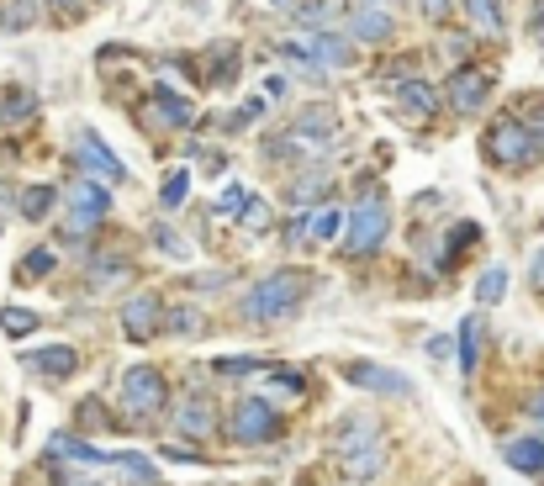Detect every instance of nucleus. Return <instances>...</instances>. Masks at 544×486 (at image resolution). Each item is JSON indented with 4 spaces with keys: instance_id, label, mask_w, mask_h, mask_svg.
<instances>
[{
    "instance_id": "2f4dec72",
    "label": "nucleus",
    "mask_w": 544,
    "mask_h": 486,
    "mask_svg": "<svg viewBox=\"0 0 544 486\" xmlns=\"http://www.w3.org/2000/svg\"><path fill=\"white\" fill-rule=\"evenodd\" d=\"M529 111H523V127H529V138H534V148L544 154V96H534V101H523Z\"/></svg>"
},
{
    "instance_id": "f3484780",
    "label": "nucleus",
    "mask_w": 544,
    "mask_h": 486,
    "mask_svg": "<svg viewBox=\"0 0 544 486\" xmlns=\"http://www.w3.org/2000/svg\"><path fill=\"white\" fill-rule=\"evenodd\" d=\"M339 16H344L339 0H312V6L296 11V27H307V32H333V27H339Z\"/></svg>"
},
{
    "instance_id": "6e6552de",
    "label": "nucleus",
    "mask_w": 544,
    "mask_h": 486,
    "mask_svg": "<svg viewBox=\"0 0 544 486\" xmlns=\"http://www.w3.org/2000/svg\"><path fill=\"white\" fill-rule=\"evenodd\" d=\"M486 96H492V80H486L481 69H455L449 74V85H444V101L455 111H481Z\"/></svg>"
},
{
    "instance_id": "423d86ee",
    "label": "nucleus",
    "mask_w": 544,
    "mask_h": 486,
    "mask_svg": "<svg viewBox=\"0 0 544 486\" xmlns=\"http://www.w3.org/2000/svg\"><path fill=\"white\" fill-rule=\"evenodd\" d=\"M106 207H111V191L101 180H74V191H69V222H64V233L69 238H85L96 222L106 217Z\"/></svg>"
},
{
    "instance_id": "c756f323",
    "label": "nucleus",
    "mask_w": 544,
    "mask_h": 486,
    "mask_svg": "<svg viewBox=\"0 0 544 486\" xmlns=\"http://www.w3.org/2000/svg\"><path fill=\"white\" fill-rule=\"evenodd\" d=\"M502 296H508V270L497 265V270H486V275L476 280V302L492 307V302H502Z\"/></svg>"
},
{
    "instance_id": "7c9ffc66",
    "label": "nucleus",
    "mask_w": 544,
    "mask_h": 486,
    "mask_svg": "<svg viewBox=\"0 0 544 486\" xmlns=\"http://www.w3.org/2000/svg\"><path fill=\"white\" fill-rule=\"evenodd\" d=\"M0 328H6L11 339H22V333H32V328H37V317H32L27 307H6V312H0Z\"/></svg>"
},
{
    "instance_id": "a18cd8bd",
    "label": "nucleus",
    "mask_w": 544,
    "mask_h": 486,
    "mask_svg": "<svg viewBox=\"0 0 544 486\" xmlns=\"http://www.w3.org/2000/svg\"><path fill=\"white\" fill-rule=\"evenodd\" d=\"M53 6H59V11H74V6H80V0H53Z\"/></svg>"
},
{
    "instance_id": "a211bd4d",
    "label": "nucleus",
    "mask_w": 544,
    "mask_h": 486,
    "mask_svg": "<svg viewBox=\"0 0 544 486\" xmlns=\"http://www.w3.org/2000/svg\"><path fill=\"white\" fill-rule=\"evenodd\" d=\"M481 339H486V323L481 317H465L460 323V370L465 376H476V365H481Z\"/></svg>"
},
{
    "instance_id": "20e7f679",
    "label": "nucleus",
    "mask_w": 544,
    "mask_h": 486,
    "mask_svg": "<svg viewBox=\"0 0 544 486\" xmlns=\"http://www.w3.org/2000/svg\"><path fill=\"white\" fill-rule=\"evenodd\" d=\"M391 228V207H386V196H365L360 207H354V217L344 222V254L349 259H365L381 249V238Z\"/></svg>"
},
{
    "instance_id": "2eb2a0df",
    "label": "nucleus",
    "mask_w": 544,
    "mask_h": 486,
    "mask_svg": "<svg viewBox=\"0 0 544 486\" xmlns=\"http://www.w3.org/2000/svg\"><path fill=\"white\" fill-rule=\"evenodd\" d=\"M291 53H307V59H317V64H328V69H344L349 59H354V48L344 43V37H333V32H323L312 48H302V43H291Z\"/></svg>"
},
{
    "instance_id": "79ce46f5",
    "label": "nucleus",
    "mask_w": 544,
    "mask_h": 486,
    "mask_svg": "<svg viewBox=\"0 0 544 486\" xmlns=\"http://www.w3.org/2000/svg\"><path fill=\"white\" fill-rule=\"evenodd\" d=\"M175 333H196V312H191V307L175 312Z\"/></svg>"
},
{
    "instance_id": "5701e85b",
    "label": "nucleus",
    "mask_w": 544,
    "mask_h": 486,
    "mask_svg": "<svg viewBox=\"0 0 544 486\" xmlns=\"http://www.w3.org/2000/svg\"><path fill=\"white\" fill-rule=\"evenodd\" d=\"M465 16H471V27L481 37H497L502 32V6H497V0H465Z\"/></svg>"
},
{
    "instance_id": "49530a36",
    "label": "nucleus",
    "mask_w": 544,
    "mask_h": 486,
    "mask_svg": "<svg viewBox=\"0 0 544 486\" xmlns=\"http://www.w3.org/2000/svg\"><path fill=\"white\" fill-rule=\"evenodd\" d=\"M275 6H296V0H275Z\"/></svg>"
},
{
    "instance_id": "c03bdc74",
    "label": "nucleus",
    "mask_w": 544,
    "mask_h": 486,
    "mask_svg": "<svg viewBox=\"0 0 544 486\" xmlns=\"http://www.w3.org/2000/svg\"><path fill=\"white\" fill-rule=\"evenodd\" d=\"M529 280H534V286H544V249L534 254V275H529Z\"/></svg>"
},
{
    "instance_id": "f03ea898",
    "label": "nucleus",
    "mask_w": 544,
    "mask_h": 486,
    "mask_svg": "<svg viewBox=\"0 0 544 486\" xmlns=\"http://www.w3.org/2000/svg\"><path fill=\"white\" fill-rule=\"evenodd\" d=\"M328 143H333V117H328V106H317V111H302L286 133L270 138V154L275 159H317Z\"/></svg>"
},
{
    "instance_id": "ddd939ff",
    "label": "nucleus",
    "mask_w": 544,
    "mask_h": 486,
    "mask_svg": "<svg viewBox=\"0 0 544 486\" xmlns=\"http://www.w3.org/2000/svg\"><path fill=\"white\" fill-rule=\"evenodd\" d=\"M74 365H80V354H74V349H64V344L27 354V370H37V376H48V381H64V376H74Z\"/></svg>"
},
{
    "instance_id": "6ab92c4d",
    "label": "nucleus",
    "mask_w": 544,
    "mask_h": 486,
    "mask_svg": "<svg viewBox=\"0 0 544 486\" xmlns=\"http://www.w3.org/2000/svg\"><path fill=\"white\" fill-rule=\"evenodd\" d=\"M154 111H159V122L164 127H191V101L180 96V90H154Z\"/></svg>"
},
{
    "instance_id": "58836bf2",
    "label": "nucleus",
    "mask_w": 544,
    "mask_h": 486,
    "mask_svg": "<svg viewBox=\"0 0 544 486\" xmlns=\"http://www.w3.org/2000/svg\"><path fill=\"white\" fill-rule=\"evenodd\" d=\"M259 117H265V101H243V111H233L228 127H249V122H259Z\"/></svg>"
},
{
    "instance_id": "dca6fc26",
    "label": "nucleus",
    "mask_w": 544,
    "mask_h": 486,
    "mask_svg": "<svg viewBox=\"0 0 544 486\" xmlns=\"http://www.w3.org/2000/svg\"><path fill=\"white\" fill-rule=\"evenodd\" d=\"M502 455H508L513 471H523V476H544V439H513Z\"/></svg>"
},
{
    "instance_id": "a878e982",
    "label": "nucleus",
    "mask_w": 544,
    "mask_h": 486,
    "mask_svg": "<svg viewBox=\"0 0 544 486\" xmlns=\"http://www.w3.org/2000/svg\"><path fill=\"white\" fill-rule=\"evenodd\" d=\"M48 455H59V460H85V465H101V460H106L101 450H90V444H80V439H69V434H53V444H48Z\"/></svg>"
},
{
    "instance_id": "f8f14e48",
    "label": "nucleus",
    "mask_w": 544,
    "mask_h": 486,
    "mask_svg": "<svg viewBox=\"0 0 544 486\" xmlns=\"http://www.w3.org/2000/svg\"><path fill=\"white\" fill-rule=\"evenodd\" d=\"M349 32L360 37V43H386L391 37V11L386 6H354L349 11Z\"/></svg>"
},
{
    "instance_id": "bb28decb",
    "label": "nucleus",
    "mask_w": 544,
    "mask_h": 486,
    "mask_svg": "<svg viewBox=\"0 0 544 486\" xmlns=\"http://www.w3.org/2000/svg\"><path fill=\"white\" fill-rule=\"evenodd\" d=\"M111 465H117V471H122L127 481H138V486H164V481H159V471H154V465H148L143 455H111Z\"/></svg>"
},
{
    "instance_id": "37998d69",
    "label": "nucleus",
    "mask_w": 544,
    "mask_h": 486,
    "mask_svg": "<svg viewBox=\"0 0 544 486\" xmlns=\"http://www.w3.org/2000/svg\"><path fill=\"white\" fill-rule=\"evenodd\" d=\"M529 418L539 423V434H544V391H534V397H529Z\"/></svg>"
},
{
    "instance_id": "473e14b6",
    "label": "nucleus",
    "mask_w": 544,
    "mask_h": 486,
    "mask_svg": "<svg viewBox=\"0 0 544 486\" xmlns=\"http://www.w3.org/2000/svg\"><path fill=\"white\" fill-rule=\"evenodd\" d=\"M111 280H127V259H101V265L90 270V286H96V291H106Z\"/></svg>"
},
{
    "instance_id": "9d476101",
    "label": "nucleus",
    "mask_w": 544,
    "mask_h": 486,
    "mask_svg": "<svg viewBox=\"0 0 544 486\" xmlns=\"http://www.w3.org/2000/svg\"><path fill=\"white\" fill-rule=\"evenodd\" d=\"M159 323H164V307H159V296H148V291L122 307V333H127V339H138V344L154 339Z\"/></svg>"
},
{
    "instance_id": "4be33fe9",
    "label": "nucleus",
    "mask_w": 544,
    "mask_h": 486,
    "mask_svg": "<svg viewBox=\"0 0 544 486\" xmlns=\"http://www.w3.org/2000/svg\"><path fill=\"white\" fill-rule=\"evenodd\" d=\"M339 233H344V212H333V207L312 212V222L302 228V238H307V243H333Z\"/></svg>"
},
{
    "instance_id": "a19ab883",
    "label": "nucleus",
    "mask_w": 544,
    "mask_h": 486,
    "mask_svg": "<svg viewBox=\"0 0 544 486\" xmlns=\"http://www.w3.org/2000/svg\"><path fill=\"white\" fill-rule=\"evenodd\" d=\"M449 6H455V0H423V16L428 22H449Z\"/></svg>"
},
{
    "instance_id": "412c9836",
    "label": "nucleus",
    "mask_w": 544,
    "mask_h": 486,
    "mask_svg": "<svg viewBox=\"0 0 544 486\" xmlns=\"http://www.w3.org/2000/svg\"><path fill=\"white\" fill-rule=\"evenodd\" d=\"M397 106L407 111V117H428V111L439 106V96H434V90H428L423 80H407V85L397 90Z\"/></svg>"
},
{
    "instance_id": "aec40b11",
    "label": "nucleus",
    "mask_w": 544,
    "mask_h": 486,
    "mask_svg": "<svg viewBox=\"0 0 544 486\" xmlns=\"http://www.w3.org/2000/svg\"><path fill=\"white\" fill-rule=\"evenodd\" d=\"M339 455H344V471H349L354 481H365V476L381 471V450H375V439L354 444V450H339Z\"/></svg>"
},
{
    "instance_id": "72a5a7b5",
    "label": "nucleus",
    "mask_w": 544,
    "mask_h": 486,
    "mask_svg": "<svg viewBox=\"0 0 544 486\" xmlns=\"http://www.w3.org/2000/svg\"><path fill=\"white\" fill-rule=\"evenodd\" d=\"M238 222H243V228H254V233H265L270 228V207L259 196H249V201H243V212H238Z\"/></svg>"
},
{
    "instance_id": "9b49d317",
    "label": "nucleus",
    "mask_w": 544,
    "mask_h": 486,
    "mask_svg": "<svg viewBox=\"0 0 544 486\" xmlns=\"http://www.w3.org/2000/svg\"><path fill=\"white\" fill-rule=\"evenodd\" d=\"M344 376L360 386V391H381V397H407L412 391V381L407 376H397V370H386V365H344Z\"/></svg>"
},
{
    "instance_id": "7ed1b4c3",
    "label": "nucleus",
    "mask_w": 544,
    "mask_h": 486,
    "mask_svg": "<svg viewBox=\"0 0 544 486\" xmlns=\"http://www.w3.org/2000/svg\"><path fill=\"white\" fill-rule=\"evenodd\" d=\"M122 407L133 423H154L164 407H170V386H164V376L154 365H133L122 376Z\"/></svg>"
},
{
    "instance_id": "e433bc0d",
    "label": "nucleus",
    "mask_w": 544,
    "mask_h": 486,
    "mask_svg": "<svg viewBox=\"0 0 544 486\" xmlns=\"http://www.w3.org/2000/svg\"><path fill=\"white\" fill-rule=\"evenodd\" d=\"M185 191H191V180H185V175L175 170L170 180H164V207H180V201H185Z\"/></svg>"
},
{
    "instance_id": "39448f33",
    "label": "nucleus",
    "mask_w": 544,
    "mask_h": 486,
    "mask_svg": "<svg viewBox=\"0 0 544 486\" xmlns=\"http://www.w3.org/2000/svg\"><path fill=\"white\" fill-rule=\"evenodd\" d=\"M486 154H492L497 164H508V170H523V164H529L539 148H534L529 127H523L518 117H502V122L486 127Z\"/></svg>"
},
{
    "instance_id": "4c0bfd02",
    "label": "nucleus",
    "mask_w": 544,
    "mask_h": 486,
    "mask_svg": "<svg viewBox=\"0 0 544 486\" xmlns=\"http://www.w3.org/2000/svg\"><path fill=\"white\" fill-rule=\"evenodd\" d=\"M154 243H159L164 254H175V259H185V254H191V249H185V243L175 238V228H154Z\"/></svg>"
},
{
    "instance_id": "393cba45",
    "label": "nucleus",
    "mask_w": 544,
    "mask_h": 486,
    "mask_svg": "<svg viewBox=\"0 0 544 486\" xmlns=\"http://www.w3.org/2000/svg\"><path fill=\"white\" fill-rule=\"evenodd\" d=\"M16 207H22V217H27V222H43V217L53 212V185H27Z\"/></svg>"
},
{
    "instance_id": "c85d7f7f",
    "label": "nucleus",
    "mask_w": 544,
    "mask_h": 486,
    "mask_svg": "<svg viewBox=\"0 0 544 486\" xmlns=\"http://www.w3.org/2000/svg\"><path fill=\"white\" fill-rule=\"evenodd\" d=\"M0 106H6V122H27L32 111H37V96H32V90H22V85H11L6 96H0Z\"/></svg>"
},
{
    "instance_id": "b1692460",
    "label": "nucleus",
    "mask_w": 544,
    "mask_h": 486,
    "mask_svg": "<svg viewBox=\"0 0 544 486\" xmlns=\"http://www.w3.org/2000/svg\"><path fill=\"white\" fill-rule=\"evenodd\" d=\"M323 191H333V180H328L323 170H312V175H302V180H296L286 196H291V207H312V201L323 196Z\"/></svg>"
},
{
    "instance_id": "1a4fd4ad",
    "label": "nucleus",
    "mask_w": 544,
    "mask_h": 486,
    "mask_svg": "<svg viewBox=\"0 0 544 486\" xmlns=\"http://www.w3.org/2000/svg\"><path fill=\"white\" fill-rule=\"evenodd\" d=\"M74 143H80V148H74V154H80V164H85V170H96L101 180H127V164L117 159V154H111V148L96 138V133H90V127H80V133H74Z\"/></svg>"
},
{
    "instance_id": "ea45409f",
    "label": "nucleus",
    "mask_w": 544,
    "mask_h": 486,
    "mask_svg": "<svg viewBox=\"0 0 544 486\" xmlns=\"http://www.w3.org/2000/svg\"><path fill=\"white\" fill-rule=\"evenodd\" d=\"M254 191H243V185H228V196H222V212H243V201H249Z\"/></svg>"
},
{
    "instance_id": "4468645a",
    "label": "nucleus",
    "mask_w": 544,
    "mask_h": 486,
    "mask_svg": "<svg viewBox=\"0 0 544 486\" xmlns=\"http://www.w3.org/2000/svg\"><path fill=\"white\" fill-rule=\"evenodd\" d=\"M175 423H180L191 439L217 434V413H212V402H206V397H185V402L175 407Z\"/></svg>"
},
{
    "instance_id": "f257e3e1",
    "label": "nucleus",
    "mask_w": 544,
    "mask_h": 486,
    "mask_svg": "<svg viewBox=\"0 0 544 486\" xmlns=\"http://www.w3.org/2000/svg\"><path fill=\"white\" fill-rule=\"evenodd\" d=\"M302 291H307L302 270H280V275H265L259 286H249V291H243V317H249V323H275V317H286L296 302H302Z\"/></svg>"
},
{
    "instance_id": "0eeeda50",
    "label": "nucleus",
    "mask_w": 544,
    "mask_h": 486,
    "mask_svg": "<svg viewBox=\"0 0 544 486\" xmlns=\"http://www.w3.org/2000/svg\"><path fill=\"white\" fill-rule=\"evenodd\" d=\"M275 428H280V418H275V407L265 397H243L233 407V418H228L233 444H265V439H275Z\"/></svg>"
},
{
    "instance_id": "f704fd0d",
    "label": "nucleus",
    "mask_w": 544,
    "mask_h": 486,
    "mask_svg": "<svg viewBox=\"0 0 544 486\" xmlns=\"http://www.w3.org/2000/svg\"><path fill=\"white\" fill-rule=\"evenodd\" d=\"M254 370H265V360H254V354H228V360L217 365V376H254Z\"/></svg>"
},
{
    "instance_id": "c9c22d12",
    "label": "nucleus",
    "mask_w": 544,
    "mask_h": 486,
    "mask_svg": "<svg viewBox=\"0 0 544 486\" xmlns=\"http://www.w3.org/2000/svg\"><path fill=\"white\" fill-rule=\"evenodd\" d=\"M48 270H53V249H32L22 259V280H43Z\"/></svg>"
},
{
    "instance_id": "cd10ccee",
    "label": "nucleus",
    "mask_w": 544,
    "mask_h": 486,
    "mask_svg": "<svg viewBox=\"0 0 544 486\" xmlns=\"http://www.w3.org/2000/svg\"><path fill=\"white\" fill-rule=\"evenodd\" d=\"M32 22H37V0H11L0 11V32H27Z\"/></svg>"
}]
</instances>
